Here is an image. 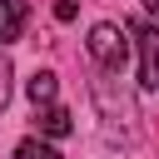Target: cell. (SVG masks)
<instances>
[{"label":"cell","instance_id":"6da1fadb","mask_svg":"<svg viewBox=\"0 0 159 159\" xmlns=\"http://www.w3.org/2000/svg\"><path fill=\"white\" fill-rule=\"evenodd\" d=\"M129 45H134L129 25H109V20H99V25L89 30V60H94L104 75H119V70L129 65Z\"/></svg>","mask_w":159,"mask_h":159},{"label":"cell","instance_id":"7a4b0ae2","mask_svg":"<svg viewBox=\"0 0 159 159\" xmlns=\"http://www.w3.org/2000/svg\"><path fill=\"white\" fill-rule=\"evenodd\" d=\"M129 35H134V50H139V84L159 89V30L144 25V20H134Z\"/></svg>","mask_w":159,"mask_h":159},{"label":"cell","instance_id":"3957f363","mask_svg":"<svg viewBox=\"0 0 159 159\" xmlns=\"http://www.w3.org/2000/svg\"><path fill=\"white\" fill-rule=\"evenodd\" d=\"M35 129H40V139H65V134L75 129V119H70V109H65V104H40Z\"/></svg>","mask_w":159,"mask_h":159},{"label":"cell","instance_id":"277c9868","mask_svg":"<svg viewBox=\"0 0 159 159\" xmlns=\"http://www.w3.org/2000/svg\"><path fill=\"white\" fill-rule=\"evenodd\" d=\"M25 20H30L25 0H0V45H15L20 30H25Z\"/></svg>","mask_w":159,"mask_h":159},{"label":"cell","instance_id":"5b68a950","mask_svg":"<svg viewBox=\"0 0 159 159\" xmlns=\"http://www.w3.org/2000/svg\"><path fill=\"white\" fill-rule=\"evenodd\" d=\"M55 89H60L55 70H35V75L25 80V94L35 99V109H40V104H55Z\"/></svg>","mask_w":159,"mask_h":159},{"label":"cell","instance_id":"8992f818","mask_svg":"<svg viewBox=\"0 0 159 159\" xmlns=\"http://www.w3.org/2000/svg\"><path fill=\"white\" fill-rule=\"evenodd\" d=\"M15 159H60V149H55L50 139L30 134V139H20V144H15Z\"/></svg>","mask_w":159,"mask_h":159},{"label":"cell","instance_id":"52a82bcc","mask_svg":"<svg viewBox=\"0 0 159 159\" xmlns=\"http://www.w3.org/2000/svg\"><path fill=\"white\" fill-rule=\"evenodd\" d=\"M75 10H80V0H55V20H60V25L75 20Z\"/></svg>","mask_w":159,"mask_h":159},{"label":"cell","instance_id":"ba28073f","mask_svg":"<svg viewBox=\"0 0 159 159\" xmlns=\"http://www.w3.org/2000/svg\"><path fill=\"white\" fill-rule=\"evenodd\" d=\"M139 5H144V15H149V20L159 25V0H139Z\"/></svg>","mask_w":159,"mask_h":159}]
</instances>
